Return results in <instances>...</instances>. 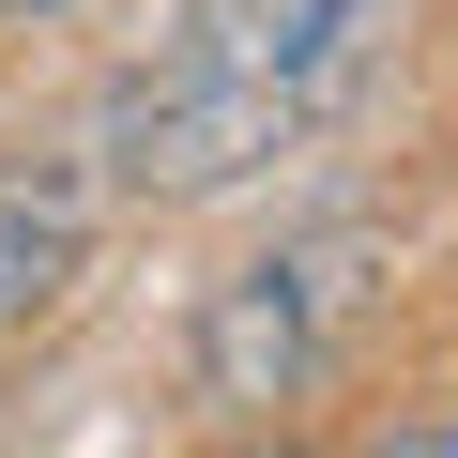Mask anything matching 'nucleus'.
<instances>
[{"mask_svg":"<svg viewBox=\"0 0 458 458\" xmlns=\"http://www.w3.org/2000/svg\"><path fill=\"white\" fill-rule=\"evenodd\" d=\"M92 276V168L77 153H0V336Z\"/></svg>","mask_w":458,"mask_h":458,"instance_id":"3","label":"nucleus"},{"mask_svg":"<svg viewBox=\"0 0 458 458\" xmlns=\"http://www.w3.org/2000/svg\"><path fill=\"white\" fill-rule=\"evenodd\" d=\"M367 260H382V229H367V214H306V229H276V245L214 291V321H199V382H214L229 412L321 382L336 321L367 306Z\"/></svg>","mask_w":458,"mask_h":458,"instance_id":"2","label":"nucleus"},{"mask_svg":"<svg viewBox=\"0 0 458 458\" xmlns=\"http://www.w3.org/2000/svg\"><path fill=\"white\" fill-rule=\"evenodd\" d=\"M229 458H291V443H229Z\"/></svg>","mask_w":458,"mask_h":458,"instance_id":"5","label":"nucleus"},{"mask_svg":"<svg viewBox=\"0 0 458 458\" xmlns=\"http://www.w3.org/2000/svg\"><path fill=\"white\" fill-rule=\"evenodd\" d=\"M367 458H458V412H412V428H382Z\"/></svg>","mask_w":458,"mask_h":458,"instance_id":"4","label":"nucleus"},{"mask_svg":"<svg viewBox=\"0 0 458 458\" xmlns=\"http://www.w3.org/2000/svg\"><path fill=\"white\" fill-rule=\"evenodd\" d=\"M0 16H47V0H0Z\"/></svg>","mask_w":458,"mask_h":458,"instance_id":"6","label":"nucleus"},{"mask_svg":"<svg viewBox=\"0 0 458 458\" xmlns=\"http://www.w3.org/2000/svg\"><path fill=\"white\" fill-rule=\"evenodd\" d=\"M382 47V0H199L107 77V168L153 199H214L276 153H306Z\"/></svg>","mask_w":458,"mask_h":458,"instance_id":"1","label":"nucleus"}]
</instances>
